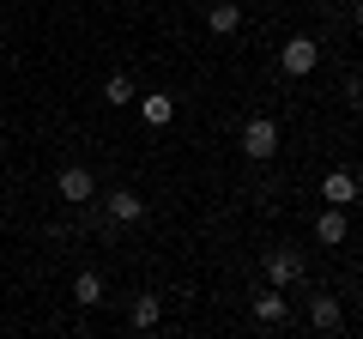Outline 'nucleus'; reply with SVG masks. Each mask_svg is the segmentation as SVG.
Returning <instances> with one entry per match:
<instances>
[{"mask_svg": "<svg viewBox=\"0 0 363 339\" xmlns=\"http://www.w3.org/2000/svg\"><path fill=\"white\" fill-rule=\"evenodd\" d=\"M242 152H248V157H272V152H279V121L255 116V121L242 128Z\"/></svg>", "mask_w": 363, "mask_h": 339, "instance_id": "obj_1", "label": "nucleus"}, {"mask_svg": "<svg viewBox=\"0 0 363 339\" xmlns=\"http://www.w3.org/2000/svg\"><path fill=\"white\" fill-rule=\"evenodd\" d=\"M315 61H321V49H315L309 37H291L285 49H279V67H285V73H309Z\"/></svg>", "mask_w": 363, "mask_h": 339, "instance_id": "obj_2", "label": "nucleus"}, {"mask_svg": "<svg viewBox=\"0 0 363 339\" xmlns=\"http://www.w3.org/2000/svg\"><path fill=\"white\" fill-rule=\"evenodd\" d=\"M267 273H272V285H291V279H303V255H297V248H272Z\"/></svg>", "mask_w": 363, "mask_h": 339, "instance_id": "obj_3", "label": "nucleus"}, {"mask_svg": "<svg viewBox=\"0 0 363 339\" xmlns=\"http://www.w3.org/2000/svg\"><path fill=\"white\" fill-rule=\"evenodd\" d=\"M236 25H242V6H230V0H218V6H206V30H212V37H230Z\"/></svg>", "mask_w": 363, "mask_h": 339, "instance_id": "obj_4", "label": "nucleus"}, {"mask_svg": "<svg viewBox=\"0 0 363 339\" xmlns=\"http://www.w3.org/2000/svg\"><path fill=\"white\" fill-rule=\"evenodd\" d=\"M321 194L333 200V206H351V200H357V176H351V170H333V176L321 182Z\"/></svg>", "mask_w": 363, "mask_h": 339, "instance_id": "obj_5", "label": "nucleus"}, {"mask_svg": "<svg viewBox=\"0 0 363 339\" xmlns=\"http://www.w3.org/2000/svg\"><path fill=\"white\" fill-rule=\"evenodd\" d=\"M345 230H351V224H345V206H327L321 218H315V236H321V243H345Z\"/></svg>", "mask_w": 363, "mask_h": 339, "instance_id": "obj_6", "label": "nucleus"}, {"mask_svg": "<svg viewBox=\"0 0 363 339\" xmlns=\"http://www.w3.org/2000/svg\"><path fill=\"white\" fill-rule=\"evenodd\" d=\"M109 218H116V224H133V218H145V200L121 188V194H109Z\"/></svg>", "mask_w": 363, "mask_h": 339, "instance_id": "obj_7", "label": "nucleus"}, {"mask_svg": "<svg viewBox=\"0 0 363 339\" xmlns=\"http://www.w3.org/2000/svg\"><path fill=\"white\" fill-rule=\"evenodd\" d=\"M91 188H97V182H91V170H61V200H91Z\"/></svg>", "mask_w": 363, "mask_h": 339, "instance_id": "obj_8", "label": "nucleus"}, {"mask_svg": "<svg viewBox=\"0 0 363 339\" xmlns=\"http://www.w3.org/2000/svg\"><path fill=\"white\" fill-rule=\"evenodd\" d=\"M140 116L152 121V128H164V121L176 116V97H164V91H152V97H145V104H140Z\"/></svg>", "mask_w": 363, "mask_h": 339, "instance_id": "obj_9", "label": "nucleus"}, {"mask_svg": "<svg viewBox=\"0 0 363 339\" xmlns=\"http://www.w3.org/2000/svg\"><path fill=\"white\" fill-rule=\"evenodd\" d=\"M73 303H85V309H91V303H104V279H97V273H79L73 279Z\"/></svg>", "mask_w": 363, "mask_h": 339, "instance_id": "obj_10", "label": "nucleus"}, {"mask_svg": "<svg viewBox=\"0 0 363 339\" xmlns=\"http://www.w3.org/2000/svg\"><path fill=\"white\" fill-rule=\"evenodd\" d=\"M309 321L321 327V333H333V327L345 321V315H339V303H333V297H315V309H309Z\"/></svg>", "mask_w": 363, "mask_h": 339, "instance_id": "obj_11", "label": "nucleus"}, {"mask_svg": "<svg viewBox=\"0 0 363 339\" xmlns=\"http://www.w3.org/2000/svg\"><path fill=\"white\" fill-rule=\"evenodd\" d=\"M255 321L279 327V321H285V297H272V291H267V297H255Z\"/></svg>", "mask_w": 363, "mask_h": 339, "instance_id": "obj_12", "label": "nucleus"}, {"mask_svg": "<svg viewBox=\"0 0 363 339\" xmlns=\"http://www.w3.org/2000/svg\"><path fill=\"white\" fill-rule=\"evenodd\" d=\"M157 315H164L157 297H133V327H157Z\"/></svg>", "mask_w": 363, "mask_h": 339, "instance_id": "obj_13", "label": "nucleus"}, {"mask_svg": "<svg viewBox=\"0 0 363 339\" xmlns=\"http://www.w3.org/2000/svg\"><path fill=\"white\" fill-rule=\"evenodd\" d=\"M104 97H109V104H128V97H133V79H128V73H109Z\"/></svg>", "mask_w": 363, "mask_h": 339, "instance_id": "obj_14", "label": "nucleus"}, {"mask_svg": "<svg viewBox=\"0 0 363 339\" xmlns=\"http://www.w3.org/2000/svg\"><path fill=\"white\" fill-rule=\"evenodd\" d=\"M357 25H363V0H357Z\"/></svg>", "mask_w": 363, "mask_h": 339, "instance_id": "obj_15", "label": "nucleus"}]
</instances>
